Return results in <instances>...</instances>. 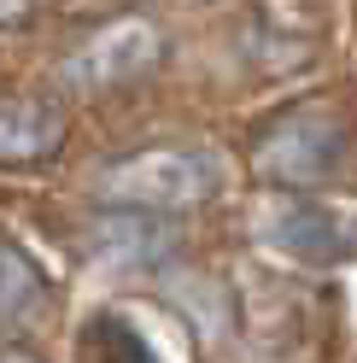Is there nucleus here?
Masks as SVG:
<instances>
[{
  "instance_id": "nucleus-7",
  "label": "nucleus",
  "mask_w": 357,
  "mask_h": 363,
  "mask_svg": "<svg viewBox=\"0 0 357 363\" xmlns=\"http://www.w3.org/2000/svg\"><path fill=\"white\" fill-rule=\"evenodd\" d=\"M47 305L53 293H47V276L35 269V258L24 246L0 240V328H30L47 316Z\"/></svg>"
},
{
  "instance_id": "nucleus-4",
  "label": "nucleus",
  "mask_w": 357,
  "mask_h": 363,
  "mask_svg": "<svg viewBox=\"0 0 357 363\" xmlns=\"http://www.w3.org/2000/svg\"><path fill=\"white\" fill-rule=\"evenodd\" d=\"M264 240H276L299 264H340L357 252V217L322 199H281L264 217Z\"/></svg>"
},
{
  "instance_id": "nucleus-8",
  "label": "nucleus",
  "mask_w": 357,
  "mask_h": 363,
  "mask_svg": "<svg viewBox=\"0 0 357 363\" xmlns=\"http://www.w3.org/2000/svg\"><path fill=\"white\" fill-rule=\"evenodd\" d=\"M94 340H100L106 363H159V352H152L147 340H141V328L129 323V316H100Z\"/></svg>"
},
{
  "instance_id": "nucleus-5",
  "label": "nucleus",
  "mask_w": 357,
  "mask_h": 363,
  "mask_svg": "<svg viewBox=\"0 0 357 363\" xmlns=\"http://www.w3.org/2000/svg\"><path fill=\"white\" fill-rule=\"evenodd\" d=\"M176 246L164 211H135V206H118L94 223L88 235V252L100 264H118V269H141V264H159L164 252Z\"/></svg>"
},
{
  "instance_id": "nucleus-3",
  "label": "nucleus",
  "mask_w": 357,
  "mask_h": 363,
  "mask_svg": "<svg viewBox=\"0 0 357 363\" xmlns=\"http://www.w3.org/2000/svg\"><path fill=\"white\" fill-rule=\"evenodd\" d=\"M159 59H164V30L152 18H111L64 59V82L82 94H106V88L141 82Z\"/></svg>"
},
{
  "instance_id": "nucleus-10",
  "label": "nucleus",
  "mask_w": 357,
  "mask_h": 363,
  "mask_svg": "<svg viewBox=\"0 0 357 363\" xmlns=\"http://www.w3.org/2000/svg\"><path fill=\"white\" fill-rule=\"evenodd\" d=\"M0 363H35L30 352H0Z\"/></svg>"
},
{
  "instance_id": "nucleus-1",
  "label": "nucleus",
  "mask_w": 357,
  "mask_h": 363,
  "mask_svg": "<svg viewBox=\"0 0 357 363\" xmlns=\"http://www.w3.org/2000/svg\"><path fill=\"white\" fill-rule=\"evenodd\" d=\"M217 188H222V170H217V152L205 147H147L118 158L100 176L106 206H135V211H188Z\"/></svg>"
},
{
  "instance_id": "nucleus-9",
  "label": "nucleus",
  "mask_w": 357,
  "mask_h": 363,
  "mask_svg": "<svg viewBox=\"0 0 357 363\" xmlns=\"http://www.w3.org/2000/svg\"><path fill=\"white\" fill-rule=\"evenodd\" d=\"M24 12H30V0H0V30H6V24H18Z\"/></svg>"
},
{
  "instance_id": "nucleus-6",
  "label": "nucleus",
  "mask_w": 357,
  "mask_h": 363,
  "mask_svg": "<svg viewBox=\"0 0 357 363\" xmlns=\"http://www.w3.org/2000/svg\"><path fill=\"white\" fill-rule=\"evenodd\" d=\"M64 141V118L47 100H0V164H41Z\"/></svg>"
},
{
  "instance_id": "nucleus-2",
  "label": "nucleus",
  "mask_w": 357,
  "mask_h": 363,
  "mask_svg": "<svg viewBox=\"0 0 357 363\" xmlns=\"http://www.w3.org/2000/svg\"><path fill=\"white\" fill-rule=\"evenodd\" d=\"M346 158V129L334 111H287V118H276L270 129L258 135L252 147V170L264 182H276V188H322V182L340 170Z\"/></svg>"
}]
</instances>
